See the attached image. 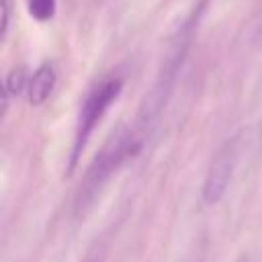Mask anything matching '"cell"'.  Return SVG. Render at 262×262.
<instances>
[{
  "mask_svg": "<svg viewBox=\"0 0 262 262\" xmlns=\"http://www.w3.org/2000/svg\"><path fill=\"white\" fill-rule=\"evenodd\" d=\"M145 139L147 137L135 125L121 127L119 131H115L111 135V139L102 145V149L98 151V156L92 160V164L88 166V170L84 174V180H82L80 192H78V201H76L78 211H84L86 207H90L94 203V199L98 196L102 186L117 174V170H121L129 160H133L141 151Z\"/></svg>",
  "mask_w": 262,
  "mask_h": 262,
  "instance_id": "obj_2",
  "label": "cell"
},
{
  "mask_svg": "<svg viewBox=\"0 0 262 262\" xmlns=\"http://www.w3.org/2000/svg\"><path fill=\"white\" fill-rule=\"evenodd\" d=\"M2 8V20H0V39L4 41L10 29V16H12V0H0Z\"/></svg>",
  "mask_w": 262,
  "mask_h": 262,
  "instance_id": "obj_8",
  "label": "cell"
},
{
  "mask_svg": "<svg viewBox=\"0 0 262 262\" xmlns=\"http://www.w3.org/2000/svg\"><path fill=\"white\" fill-rule=\"evenodd\" d=\"M262 158V123H250L227 137L219 149L213 154L203 186L201 199L205 205L213 207L221 203L227 194L235 174L246 168L250 170Z\"/></svg>",
  "mask_w": 262,
  "mask_h": 262,
  "instance_id": "obj_1",
  "label": "cell"
},
{
  "mask_svg": "<svg viewBox=\"0 0 262 262\" xmlns=\"http://www.w3.org/2000/svg\"><path fill=\"white\" fill-rule=\"evenodd\" d=\"M55 82H57V74H55L53 63H49V61L41 63V66L33 72V76L29 78V84H27V90H25L27 100H29L33 106L43 104V102L51 96V92H53V88H55Z\"/></svg>",
  "mask_w": 262,
  "mask_h": 262,
  "instance_id": "obj_5",
  "label": "cell"
},
{
  "mask_svg": "<svg viewBox=\"0 0 262 262\" xmlns=\"http://www.w3.org/2000/svg\"><path fill=\"white\" fill-rule=\"evenodd\" d=\"M29 78H27V70L25 68H14L6 74L4 78V88H2V113L6 115L8 111V100L12 94H20L27 90Z\"/></svg>",
  "mask_w": 262,
  "mask_h": 262,
  "instance_id": "obj_6",
  "label": "cell"
},
{
  "mask_svg": "<svg viewBox=\"0 0 262 262\" xmlns=\"http://www.w3.org/2000/svg\"><path fill=\"white\" fill-rule=\"evenodd\" d=\"M123 84H125V80L121 76H106L86 92V96L80 104V111H78V119H76L74 143H72V151H70V170H74V166L78 164L80 154L84 151L96 125L102 121V117L106 115L111 104L119 98Z\"/></svg>",
  "mask_w": 262,
  "mask_h": 262,
  "instance_id": "obj_4",
  "label": "cell"
},
{
  "mask_svg": "<svg viewBox=\"0 0 262 262\" xmlns=\"http://www.w3.org/2000/svg\"><path fill=\"white\" fill-rule=\"evenodd\" d=\"M188 39L190 37L186 33V29H182L176 35V39L172 41L170 49L166 51V57L162 61V68H160V72H158L151 88L147 90V94L141 100V106H139L137 117H135V127L145 137H149V133L158 125V119L162 117V111L166 108V104H168V100L172 96V88L176 84L178 72H180L182 61H184V55H186Z\"/></svg>",
  "mask_w": 262,
  "mask_h": 262,
  "instance_id": "obj_3",
  "label": "cell"
},
{
  "mask_svg": "<svg viewBox=\"0 0 262 262\" xmlns=\"http://www.w3.org/2000/svg\"><path fill=\"white\" fill-rule=\"evenodd\" d=\"M27 8L29 14L39 20V23H47L53 18L55 8H57V0H27Z\"/></svg>",
  "mask_w": 262,
  "mask_h": 262,
  "instance_id": "obj_7",
  "label": "cell"
},
{
  "mask_svg": "<svg viewBox=\"0 0 262 262\" xmlns=\"http://www.w3.org/2000/svg\"><path fill=\"white\" fill-rule=\"evenodd\" d=\"M235 262H248V258H239V260H235Z\"/></svg>",
  "mask_w": 262,
  "mask_h": 262,
  "instance_id": "obj_9",
  "label": "cell"
}]
</instances>
